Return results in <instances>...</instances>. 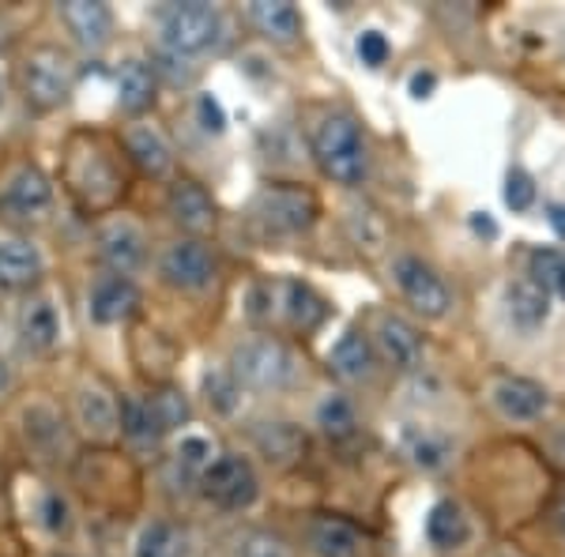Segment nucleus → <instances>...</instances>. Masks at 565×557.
<instances>
[{
	"label": "nucleus",
	"instance_id": "37",
	"mask_svg": "<svg viewBox=\"0 0 565 557\" xmlns=\"http://www.w3.org/2000/svg\"><path fill=\"white\" fill-rule=\"evenodd\" d=\"M242 392L245 388L234 381V373L226 369V365H215V369L204 373V396H207V404H212L215 415L231 418L234 410L242 407Z\"/></svg>",
	"mask_w": 565,
	"mask_h": 557
},
{
	"label": "nucleus",
	"instance_id": "31",
	"mask_svg": "<svg viewBox=\"0 0 565 557\" xmlns=\"http://www.w3.org/2000/svg\"><path fill=\"white\" fill-rule=\"evenodd\" d=\"M23 433H26V444H31L34 452H57L65 449L68 441V429H65V418L57 415V407L50 404H31L23 407Z\"/></svg>",
	"mask_w": 565,
	"mask_h": 557
},
{
	"label": "nucleus",
	"instance_id": "9",
	"mask_svg": "<svg viewBox=\"0 0 565 557\" xmlns=\"http://www.w3.org/2000/svg\"><path fill=\"white\" fill-rule=\"evenodd\" d=\"M196 490L207 505L223 508V513H242V508H249L253 501H257L260 479H257V468H253L249 456L218 452L212 468L200 474Z\"/></svg>",
	"mask_w": 565,
	"mask_h": 557
},
{
	"label": "nucleus",
	"instance_id": "19",
	"mask_svg": "<svg viewBox=\"0 0 565 557\" xmlns=\"http://www.w3.org/2000/svg\"><path fill=\"white\" fill-rule=\"evenodd\" d=\"M57 20L65 23L72 42L84 53H103L117 31L114 8L98 4V0H65V4H57Z\"/></svg>",
	"mask_w": 565,
	"mask_h": 557
},
{
	"label": "nucleus",
	"instance_id": "45",
	"mask_svg": "<svg viewBox=\"0 0 565 557\" xmlns=\"http://www.w3.org/2000/svg\"><path fill=\"white\" fill-rule=\"evenodd\" d=\"M551 524L558 527V535L565 538V497L558 501V505H554V513H551Z\"/></svg>",
	"mask_w": 565,
	"mask_h": 557
},
{
	"label": "nucleus",
	"instance_id": "14",
	"mask_svg": "<svg viewBox=\"0 0 565 557\" xmlns=\"http://www.w3.org/2000/svg\"><path fill=\"white\" fill-rule=\"evenodd\" d=\"M117 148H121L125 162H132L143 178L167 181L170 173H174V143H170V136L162 132L151 117L125 121L121 136H117Z\"/></svg>",
	"mask_w": 565,
	"mask_h": 557
},
{
	"label": "nucleus",
	"instance_id": "6",
	"mask_svg": "<svg viewBox=\"0 0 565 557\" xmlns=\"http://www.w3.org/2000/svg\"><path fill=\"white\" fill-rule=\"evenodd\" d=\"M95 257L109 276L136 279L151 260L148 231L125 212H109L95 223Z\"/></svg>",
	"mask_w": 565,
	"mask_h": 557
},
{
	"label": "nucleus",
	"instance_id": "20",
	"mask_svg": "<svg viewBox=\"0 0 565 557\" xmlns=\"http://www.w3.org/2000/svg\"><path fill=\"white\" fill-rule=\"evenodd\" d=\"M114 95L117 114H125V121H140L159 103V72L151 68V61L125 57L114 72Z\"/></svg>",
	"mask_w": 565,
	"mask_h": 557
},
{
	"label": "nucleus",
	"instance_id": "1",
	"mask_svg": "<svg viewBox=\"0 0 565 557\" xmlns=\"http://www.w3.org/2000/svg\"><path fill=\"white\" fill-rule=\"evenodd\" d=\"M154 23V61L151 68L174 72L189 79V72L196 68L200 57L218 53L231 39V23H226L223 8L204 4V0H185V4H162L151 15Z\"/></svg>",
	"mask_w": 565,
	"mask_h": 557
},
{
	"label": "nucleus",
	"instance_id": "5",
	"mask_svg": "<svg viewBox=\"0 0 565 557\" xmlns=\"http://www.w3.org/2000/svg\"><path fill=\"white\" fill-rule=\"evenodd\" d=\"M15 84H20L26 106L39 109V114H53L76 90V65H72V57L61 45H34L31 53L20 57Z\"/></svg>",
	"mask_w": 565,
	"mask_h": 557
},
{
	"label": "nucleus",
	"instance_id": "28",
	"mask_svg": "<svg viewBox=\"0 0 565 557\" xmlns=\"http://www.w3.org/2000/svg\"><path fill=\"white\" fill-rule=\"evenodd\" d=\"M253 444L276 468H295L306 456V429L295 422H282V418H276V422H257L253 426Z\"/></svg>",
	"mask_w": 565,
	"mask_h": 557
},
{
	"label": "nucleus",
	"instance_id": "50",
	"mask_svg": "<svg viewBox=\"0 0 565 557\" xmlns=\"http://www.w3.org/2000/svg\"><path fill=\"white\" fill-rule=\"evenodd\" d=\"M498 557H516V554H498Z\"/></svg>",
	"mask_w": 565,
	"mask_h": 557
},
{
	"label": "nucleus",
	"instance_id": "15",
	"mask_svg": "<svg viewBox=\"0 0 565 557\" xmlns=\"http://www.w3.org/2000/svg\"><path fill=\"white\" fill-rule=\"evenodd\" d=\"M370 343L377 351V358L392 365L396 373H418L426 365V340L418 335L412 321L396 313H377L370 328Z\"/></svg>",
	"mask_w": 565,
	"mask_h": 557
},
{
	"label": "nucleus",
	"instance_id": "24",
	"mask_svg": "<svg viewBox=\"0 0 565 557\" xmlns=\"http://www.w3.org/2000/svg\"><path fill=\"white\" fill-rule=\"evenodd\" d=\"M505 321H509V328H516L521 335H535L546 321H551V294H546V290L532 276L509 282V290H505Z\"/></svg>",
	"mask_w": 565,
	"mask_h": 557
},
{
	"label": "nucleus",
	"instance_id": "21",
	"mask_svg": "<svg viewBox=\"0 0 565 557\" xmlns=\"http://www.w3.org/2000/svg\"><path fill=\"white\" fill-rule=\"evenodd\" d=\"M167 215L170 223L181 226L185 237H204L215 231L218 212H215V200L207 193L200 181L193 178H178L167 193Z\"/></svg>",
	"mask_w": 565,
	"mask_h": 557
},
{
	"label": "nucleus",
	"instance_id": "43",
	"mask_svg": "<svg viewBox=\"0 0 565 557\" xmlns=\"http://www.w3.org/2000/svg\"><path fill=\"white\" fill-rule=\"evenodd\" d=\"M12 385H15V373H12V362H8V354L0 351V399L12 392Z\"/></svg>",
	"mask_w": 565,
	"mask_h": 557
},
{
	"label": "nucleus",
	"instance_id": "11",
	"mask_svg": "<svg viewBox=\"0 0 565 557\" xmlns=\"http://www.w3.org/2000/svg\"><path fill=\"white\" fill-rule=\"evenodd\" d=\"M15 340L31 358H53L65 346V309L53 290H34L15 313Z\"/></svg>",
	"mask_w": 565,
	"mask_h": 557
},
{
	"label": "nucleus",
	"instance_id": "10",
	"mask_svg": "<svg viewBox=\"0 0 565 557\" xmlns=\"http://www.w3.org/2000/svg\"><path fill=\"white\" fill-rule=\"evenodd\" d=\"M317 215H321V204L302 185H264L253 200V218L268 234H306L317 223Z\"/></svg>",
	"mask_w": 565,
	"mask_h": 557
},
{
	"label": "nucleus",
	"instance_id": "32",
	"mask_svg": "<svg viewBox=\"0 0 565 557\" xmlns=\"http://www.w3.org/2000/svg\"><path fill=\"white\" fill-rule=\"evenodd\" d=\"M317 429L328 437V441L343 444V441H354L359 437V407H354L351 396H343V392H328V396L317 404Z\"/></svg>",
	"mask_w": 565,
	"mask_h": 557
},
{
	"label": "nucleus",
	"instance_id": "18",
	"mask_svg": "<svg viewBox=\"0 0 565 557\" xmlns=\"http://www.w3.org/2000/svg\"><path fill=\"white\" fill-rule=\"evenodd\" d=\"M45 279V257L26 234L0 237V290L34 294Z\"/></svg>",
	"mask_w": 565,
	"mask_h": 557
},
{
	"label": "nucleus",
	"instance_id": "8",
	"mask_svg": "<svg viewBox=\"0 0 565 557\" xmlns=\"http://www.w3.org/2000/svg\"><path fill=\"white\" fill-rule=\"evenodd\" d=\"M159 282L178 294H204L218 276V260L204 237H174L154 257Z\"/></svg>",
	"mask_w": 565,
	"mask_h": 557
},
{
	"label": "nucleus",
	"instance_id": "47",
	"mask_svg": "<svg viewBox=\"0 0 565 557\" xmlns=\"http://www.w3.org/2000/svg\"><path fill=\"white\" fill-rule=\"evenodd\" d=\"M551 449H554V456H558V460L565 463V429H558V433L551 437Z\"/></svg>",
	"mask_w": 565,
	"mask_h": 557
},
{
	"label": "nucleus",
	"instance_id": "46",
	"mask_svg": "<svg viewBox=\"0 0 565 557\" xmlns=\"http://www.w3.org/2000/svg\"><path fill=\"white\" fill-rule=\"evenodd\" d=\"M551 223L558 226V234L565 237V207L562 204H551Z\"/></svg>",
	"mask_w": 565,
	"mask_h": 557
},
{
	"label": "nucleus",
	"instance_id": "12",
	"mask_svg": "<svg viewBox=\"0 0 565 557\" xmlns=\"http://www.w3.org/2000/svg\"><path fill=\"white\" fill-rule=\"evenodd\" d=\"M392 282L399 287L407 306H412L418 317H426V321H441L452 309L449 282L441 279V271H437L434 264H426L423 257H415V253H399V257L392 260Z\"/></svg>",
	"mask_w": 565,
	"mask_h": 557
},
{
	"label": "nucleus",
	"instance_id": "34",
	"mask_svg": "<svg viewBox=\"0 0 565 557\" xmlns=\"http://www.w3.org/2000/svg\"><path fill=\"white\" fill-rule=\"evenodd\" d=\"M121 437L132 449H159L167 441V433L151 415L148 396H121Z\"/></svg>",
	"mask_w": 565,
	"mask_h": 557
},
{
	"label": "nucleus",
	"instance_id": "13",
	"mask_svg": "<svg viewBox=\"0 0 565 557\" xmlns=\"http://www.w3.org/2000/svg\"><path fill=\"white\" fill-rule=\"evenodd\" d=\"M72 422H76V429L87 441H114V437H121V396L103 377L87 373L72 388Z\"/></svg>",
	"mask_w": 565,
	"mask_h": 557
},
{
	"label": "nucleus",
	"instance_id": "49",
	"mask_svg": "<svg viewBox=\"0 0 565 557\" xmlns=\"http://www.w3.org/2000/svg\"><path fill=\"white\" fill-rule=\"evenodd\" d=\"M53 557H72V554H53Z\"/></svg>",
	"mask_w": 565,
	"mask_h": 557
},
{
	"label": "nucleus",
	"instance_id": "17",
	"mask_svg": "<svg viewBox=\"0 0 565 557\" xmlns=\"http://www.w3.org/2000/svg\"><path fill=\"white\" fill-rule=\"evenodd\" d=\"M271 317H279L290 332L309 335L328 321V301L309 282L279 279L271 282Z\"/></svg>",
	"mask_w": 565,
	"mask_h": 557
},
{
	"label": "nucleus",
	"instance_id": "25",
	"mask_svg": "<svg viewBox=\"0 0 565 557\" xmlns=\"http://www.w3.org/2000/svg\"><path fill=\"white\" fill-rule=\"evenodd\" d=\"M215 437L204 433V429H181L170 444V479L185 482V486H196L200 474L215 463Z\"/></svg>",
	"mask_w": 565,
	"mask_h": 557
},
{
	"label": "nucleus",
	"instance_id": "48",
	"mask_svg": "<svg viewBox=\"0 0 565 557\" xmlns=\"http://www.w3.org/2000/svg\"><path fill=\"white\" fill-rule=\"evenodd\" d=\"M4 106H8V79L0 76V114H4Z\"/></svg>",
	"mask_w": 565,
	"mask_h": 557
},
{
	"label": "nucleus",
	"instance_id": "42",
	"mask_svg": "<svg viewBox=\"0 0 565 557\" xmlns=\"http://www.w3.org/2000/svg\"><path fill=\"white\" fill-rule=\"evenodd\" d=\"M196 117H200V125H204L207 132H215V136L226 129V114H223V106H218V98H212V95L196 98Z\"/></svg>",
	"mask_w": 565,
	"mask_h": 557
},
{
	"label": "nucleus",
	"instance_id": "30",
	"mask_svg": "<svg viewBox=\"0 0 565 557\" xmlns=\"http://www.w3.org/2000/svg\"><path fill=\"white\" fill-rule=\"evenodd\" d=\"M245 15H249V23L257 26L264 39L276 45H295L298 34H302V15L287 0H257V4L245 8Z\"/></svg>",
	"mask_w": 565,
	"mask_h": 557
},
{
	"label": "nucleus",
	"instance_id": "26",
	"mask_svg": "<svg viewBox=\"0 0 565 557\" xmlns=\"http://www.w3.org/2000/svg\"><path fill=\"white\" fill-rule=\"evenodd\" d=\"M362 532L351 519L313 516L306 527V550L313 557H362Z\"/></svg>",
	"mask_w": 565,
	"mask_h": 557
},
{
	"label": "nucleus",
	"instance_id": "39",
	"mask_svg": "<svg viewBox=\"0 0 565 557\" xmlns=\"http://www.w3.org/2000/svg\"><path fill=\"white\" fill-rule=\"evenodd\" d=\"M231 557H295V554H290V546L279 535L264 532V527H249V532L234 538Z\"/></svg>",
	"mask_w": 565,
	"mask_h": 557
},
{
	"label": "nucleus",
	"instance_id": "41",
	"mask_svg": "<svg viewBox=\"0 0 565 557\" xmlns=\"http://www.w3.org/2000/svg\"><path fill=\"white\" fill-rule=\"evenodd\" d=\"M505 204L513 207V212H527V207L535 204V181L527 178L524 170H509V178H505Z\"/></svg>",
	"mask_w": 565,
	"mask_h": 557
},
{
	"label": "nucleus",
	"instance_id": "40",
	"mask_svg": "<svg viewBox=\"0 0 565 557\" xmlns=\"http://www.w3.org/2000/svg\"><path fill=\"white\" fill-rule=\"evenodd\" d=\"M354 53H359V61L366 68H381V65H388L392 45H388V39L381 31H362L359 42H354Z\"/></svg>",
	"mask_w": 565,
	"mask_h": 557
},
{
	"label": "nucleus",
	"instance_id": "44",
	"mask_svg": "<svg viewBox=\"0 0 565 557\" xmlns=\"http://www.w3.org/2000/svg\"><path fill=\"white\" fill-rule=\"evenodd\" d=\"M430 87H434L430 72H426V76H423V72H415V76H412V95L415 98H426V95H430Z\"/></svg>",
	"mask_w": 565,
	"mask_h": 557
},
{
	"label": "nucleus",
	"instance_id": "27",
	"mask_svg": "<svg viewBox=\"0 0 565 557\" xmlns=\"http://www.w3.org/2000/svg\"><path fill=\"white\" fill-rule=\"evenodd\" d=\"M399 452H404L415 468L441 471V468H449L452 452H457V441L434 426H404L399 429Z\"/></svg>",
	"mask_w": 565,
	"mask_h": 557
},
{
	"label": "nucleus",
	"instance_id": "16",
	"mask_svg": "<svg viewBox=\"0 0 565 557\" xmlns=\"http://www.w3.org/2000/svg\"><path fill=\"white\" fill-rule=\"evenodd\" d=\"M140 287L136 279L125 276H109V271H98L87 287V317L98 328H114V324H129L136 313H140Z\"/></svg>",
	"mask_w": 565,
	"mask_h": 557
},
{
	"label": "nucleus",
	"instance_id": "22",
	"mask_svg": "<svg viewBox=\"0 0 565 557\" xmlns=\"http://www.w3.org/2000/svg\"><path fill=\"white\" fill-rule=\"evenodd\" d=\"M377 365L381 358L362 328H348V332L332 343V351H328V369H332L343 385H366V381H373V373H377Z\"/></svg>",
	"mask_w": 565,
	"mask_h": 557
},
{
	"label": "nucleus",
	"instance_id": "3",
	"mask_svg": "<svg viewBox=\"0 0 565 557\" xmlns=\"http://www.w3.org/2000/svg\"><path fill=\"white\" fill-rule=\"evenodd\" d=\"M309 151H313L317 167L335 185H362L370 173V148L362 125L354 121L348 109H324L313 125H309Z\"/></svg>",
	"mask_w": 565,
	"mask_h": 557
},
{
	"label": "nucleus",
	"instance_id": "29",
	"mask_svg": "<svg viewBox=\"0 0 565 557\" xmlns=\"http://www.w3.org/2000/svg\"><path fill=\"white\" fill-rule=\"evenodd\" d=\"M193 554V535L178 519H148L132 538V557H189Z\"/></svg>",
	"mask_w": 565,
	"mask_h": 557
},
{
	"label": "nucleus",
	"instance_id": "7",
	"mask_svg": "<svg viewBox=\"0 0 565 557\" xmlns=\"http://www.w3.org/2000/svg\"><path fill=\"white\" fill-rule=\"evenodd\" d=\"M57 193L39 162H20L0 181V218L12 226H42L53 215Z\"/></svg>",
	"mask_w": 565,
	"mask_h": 557
},
{
	"label": "nucleus",
	"instance_id": "23",
	"mask_svg": "<svg viewBox=\"0 0 565 557\" xmlns=\"http://www.w3.org/2000/svg\"><path fill=\"white\" fill-rule=\"evenodd\" d=\"M490 404H494L498 415L509 418V422H535V418L546 415L551 396H546L543 385H535V381H527V377H498L494 385H490Z\"/></svg>",
	"mask_w": 565,
	"mask_h": 557
},
{
	"label": "nucleus",
	"instance_id": "35",
	"mask_svg": "<svg viewBox=\"0 0 565 557\" xmlns=\"http://www.w3.org/2000/svg\"><path fill=\"white\" fill-rule=\"evenodd\" d=\"M148 396V404H151V415H154V422H159V429L167 437H178L181 429H189V399H185V392L174 388V385H159V388H151V392H143Z\"/></svg>",
	"mask_w": 565,
	"mask_h": 557
},
{
	"label": "nucleus",
	"instance_id": "38",
	"mask_svg": "<svg viewBox=\"0 0 565 557\" xmlns=\"http://www.w3.org/2000/svg\"><path fill=\"white\" fill-rule=\"evenodd\" d=\"M532 279L540 282L551 298H565V253L535 249L532 253Z\"/></svg>",
	"mask_w": 565,
	"mask_h": 557
},
{
	"label": "nucleus",
	"instance_id": "2",
	"mask_svg": "<svg viewBox=\"0 0 565 557\" xmlns=\"http://www.w3.org/2000/svg\"><path fill=\"white\" fill-rule=\"evenodd\" d=\"M125 154L95 132H76L65 143V189L79 212L109 215L125 196Z\"/></svg>",
	"mask_w": 565,
	"mask_h": 557
},
{
	"label": "nucleus",
	"instance_id": "33",
	"mask_svg": "<svg viewBox=\"0 0 565 557\" xmlns=\"http://www.w3.org/2000/svg\"><path fill=\"white\" fill-rule=\"evenodd\" d=\"M426 538L437 546V550H457L471 538V519L468 513L457 505V501H437L430 508V516H426Z\"/></svg>",
	"mask_w": 565,
	"mask_h": 557
},
{
	"label": "nucleus",
	"instance_id": "36",
	"mask_svg": "<svg viewBox=\"0 0 565 557\" xmlns=\"http://www.w3.org/2000/svg\"><path fill=\"white\" fill-rule=\"evenodd\" d=\"M34 519H39L42 532L53 535V538H68L72 527H76V513H72L68 497L61 490H53V486H45L39 493V505H34Z\"/></svg>",
	"mask_w": 565,
	"mask_h": 557
},
{
	"label": "nucleus",
	"instance_id": "4",
	"mask_svg": "<svg viewBox=\"0 0 565 557\" xmlns=\"http://www.w3.org/2000/svg\"><path fill=\"white\" fill-rule=\"evenodd\" d=\"M226 369L249 392H287L302 381V358H298V351L268 332L245 335V340L234 343Z\"/></svg>",
	"mask_w": 565,
	"mask_h": 557
}]
</instances>
